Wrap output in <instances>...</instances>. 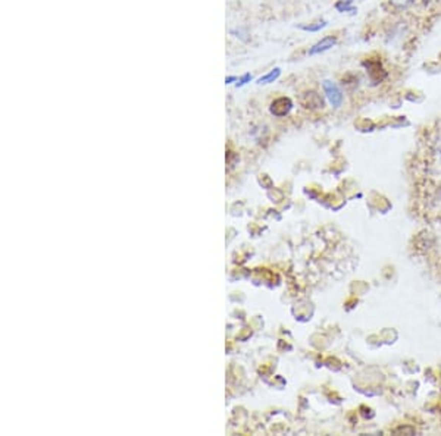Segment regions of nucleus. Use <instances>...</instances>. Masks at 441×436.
I'll use <instances>...</instances> for the list:
<instances>
[{
	"instance_id": "1",
	"label": "nucleus",
	"mask_w": 441,
	"mask_h": 436,
	"mask_svg": "<svg viewBox=\"0 0 441 436\" xmlns=\"http://www.w3.org/2000/svg\"><path fill=\"white\" fill-rule=\"evenodd\" d=\"M363 66L366 68V72H368V77H369L372 85H377V84L382 83V81L387 78V71L384 69L381 60H365V62H363Z\"/></svg>"
},
{
	"instance_id": "2",
	"label": "nucleus",
	"mask_w": 441,
	"mask_h": 436,
	"mask_svg": "<svg viewBox=\"0 0 441 436\" xmlns=\"http://www.w3.org/2000/svg\"><path fill=\"white\" fill-rule=\"evenodd\" d=\"M322 88L327 94V99L330 100V103L334 107H340L343 105V100H344V95H343V91L341 88L334 83V81H330V80H325L322 83Z\"/></svg>"
},
{
	"instance_id": "3",
	"label": "nucleus",
	"mask_w": 441,
	"mask_h": 436,
	"mask_svg": "<svg viewBox=\"0 0 441 436\" xmlns=\"http://www.w3.org/2000/svg\"><path fill=\"white\" fill-rule=\"evenodd\" d=\"M293 109V102L288 97H280L272 102L271 105V113L275 116H286Z\"/></svg>"
},
{
	"instance_id": "4",
	"label": "nucleus",
	"mask_w": 441,
	"mask_h": 436,
	"mask_svg": "<svg viewBox=\"0 0 441 436\" xmlns=\"http://www.w3.org/2000/svg\"><path fill=\"white\" fill-rule=\"evenodd\" d=\"M337 44V37L334 36H328L323 37L321 41H318L316 44H313L312 47L309 49V55L313 56V55H319V53H323L330 49H333Z\"/></svg>"
},
{
	"instance_id": "5",
	"label": "nucleus",
	"mask_w": 441,
	"mask_h": 436,
	"mask_svg": "<svg viewBox=\"0 0 441 436\" xmlns=\"http://www.w3.org/2000/svg\"><path fill=\"white\" fill-rule=\"evenodd\" d=\"M301 105L306 109H319L323 107V99L316 91H306L301 95Z\"/></svg>"
},
{
	"instance_id": "6",
	"label": "nucleus",
	"mask_w": 441,
	"mask_h": 436,
	"mask_svg": "<svg viewBox=\"0 0 441 436\" xmlns=\"http://www.w3.org/2000/svg\"><path fill=\"white\" fill-rule=\"evenodd\" d=\"M281 75V69L280 68H274L271 72H268L266 75H263V77H261L259 80H258V84H269V83H274L275 80L278 78Z\"/></svg>"
},
{
	"instance_id": "7",
	"label": "nucleus",
	"mask_w": 441,
	"mask_h": 436,
	"mask_svg": "<svg viewBox=\"0 0 441 436\" xmlns=\"http://www.w3.org/2000/svg\"><path fill=\"white\" fill-rule=\"evenodd\" d=\"M352 3H353V0H338L337 3H335V9L338 11V12H356V9L352 6Z\"/></svg>"
},
{
	"instance_id": "8",
	"label": "nucleus",
	"mask_w": 441,
	"mask_h": 436,
	"mask_svg": "<svg viewBox=\"0 0 441 436\" xmlns=\"http://www.w3.org/2000/svg\"><path fill=\"white\" fill-rule=\"evenodd\" d=\"M327 21H319V22H315V24H309V25H298V28L300 30H303V31H310V33H316V31H319V30H322L323 27H327Z\"/></svg>"
},
{
	"instance_id": "9",
	"label": "nucleus",
	"mask_w": 441,
	"mask_h": 436,
	"mask_svg": "<svg viewBox=\"0 0 441 436\" xmlns=\"http://www.w3.org/2000/svg\"><path fill=\"white\" fill-rule=\"evenodd\" d=\"M250 81H251V75L250 74H246L244 77H241L240 80H237V87H241V85L250 83Z\"/></svg>"
},
{
	"instance_id": "10",
	"label": "nucleus",
	"mask_w": 441,
	"mask_h": 436,
	"mask_svg": "<svg viewBox=\"0 0 441 436\" xmlns=\"http://www.w3.org/2000/svg\"><path fill=\"white\" fill-rule=\"evenodd\" d=\"M394 432H396V433H399V432H409L410 435H413L415 430H413L412 427H399V429H396Z\"/></svg>"
},
{
	"instance_id": "11",
	"label": "nucleus",
	"mask_w": 441,
	"mask_h": 436,
	"mask_svg": "<svg viewBox=\"0 0 441 436\" xmlns=\"http://www.w3.org/2000/svg\"><path fill=\"white\" fill-rule=\"evenodd\" d=\"M234 81H237V78H236V77H228V78H225V83L227 84L234 83Z\"/></svg>"
},
{
	"instance_id": "12",
	"label": "nucleus",
	"mask_w": 441,
	"mask_h": 436,
	"mask_svg": "<svg viewBox=\"0 0 441 436\" xmlns=\"http://www.w3.org/2000/svg\"><path fill=\"white\" fill-rule=\"evenodd\" d=\"M440 152H441V150H440Z\"/></svg>"
}]
</instances>
